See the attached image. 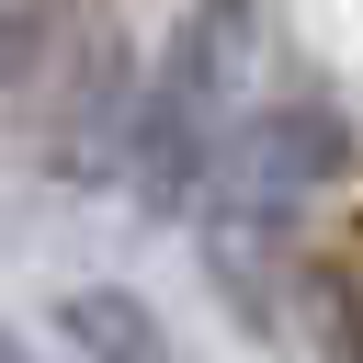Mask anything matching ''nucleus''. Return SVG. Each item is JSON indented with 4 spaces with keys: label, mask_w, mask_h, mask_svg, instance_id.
Here are the masks:
<instances>
[{
    "label": "nucleus",
    "mask_w": 363,
    "mask_h": 363,
    "mask_svg": "<svg viewBox=\"0 0 363 363\" xmlns=\"http://www.w3.org/2000/svg\"><path fill=\"white\" fill-rule=\"evenodd\" d=\"M340 170H352V113H340L329 91H272V102H250V113L227 125V147H216V170H204L193 227H204V261H216V284H227V306H238V318L284 329L295 216H306Z\"/></svg>",
    "instance_id": "nucleus-1"
},
{
    "label": "nucleus",
    "mask_w": 363,
    "mask_h": 363,
    "mask_svg": "<svg viewBox=\"0 0 363 363\" xmlns=\"http://www.w3.org/2000/svg\"><path fill=\"white\" fill-rule=\"evenodd\" d=\"M250 23L238 11H182L136 79V125H125V170H136V204L147 216H193L204 204V170L227 147V68H238Z\"/></svg>",
    "instance_id": "nucleus-2"
},
{
    "label": "nucleus",
    "mask_w": 363,
    "mask_h": 363,
    "mask_svg": "<svg viewBox=\"0 0 363 363\" xmlns=\"http://www.w3.org/2000/svg\"><path fill=\"white\" fill-rule=\"evenodd\" d=\"M284 340L295 363H363V272L329 250H295L284 272Z\"/></svg>",
    "instance_id": "nucleus-3"
},
{
    "label": "nucleus",
    "mask_w": 363,
    "mask_h": 363,
    "mask_svg": "<svg viewBox=\"0 0 363 363\" xmlns=\"http://www.w3.org/2000/svg\"><path fill=\"white\" fill-rule=\"evenodd\" d=\"M57 329H68L91 363H182L170 318H159L136 284H68V295H57Z\"/></svg>",
    "instance_id": "nucleus-4"
},
{
    "label": "nucleus",
    "mask_w": 363,
    "mask_h": 363,
    "mask_svg": "<svg viewBox=\"0 0 363 363\" xmlns=\"http://www.w3.org/2000/svg\"><path fill=\"white\" fill-rule=\"evenodd\" d=\"M57 57H68V23L57 11H34V0H0V91L23 102V91H45L57 79Z\"/></svg>",
    "instance_id": "nucleus-5"
}]
</instances>
